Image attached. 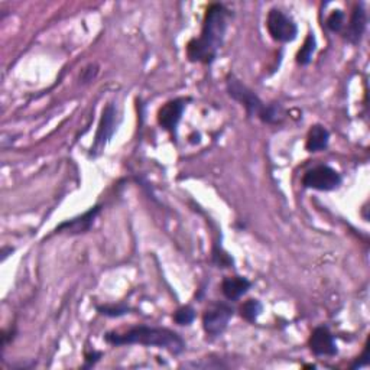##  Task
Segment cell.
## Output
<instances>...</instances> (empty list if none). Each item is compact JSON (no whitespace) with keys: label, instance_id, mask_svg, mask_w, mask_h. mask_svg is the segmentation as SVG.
<instances>
[{"label":"cell","instance_id":"7","mask_svg":"<svg viewBox=\"0 0 370 370\" xmlns=\"http://www.w3.org/2000/svg\"><path fill=\"white\" fill-rule=\"evenodd\" d=\"M232 317H233V308L227 304L211 305L203 316L204 331L210 337L221 336L226 331Z\"/></svg>","mask_w":370,"mask_h":370},{"label":"cell","instance_id":"8","mask_svg":"<svg viewBox=\"0 0 370 370\" xmlns=\"http://www.w3.org/2000/svg\"><path fill=\"white\" fill-rule=\"evenodd\" d=\"M185 106H187L185 98H175V100L165 103L158 111V123L165 131L177 135V126L182 118Z\"/></svg>","mask_w":370,"mask_h":370},{"label":"cell","instance_id":"12","mask_svg":"<svg viewBox=\"0 0 370 370\" xmlns=\"http://www.w3.org/2000/svg\"><path fill=\"white\" fill-rule=\"evenodd\" d=\"M250 287V281L243 276H229L224 278L221 282V292L227 300L237 301L240 296H243L249 291Z\"/></svg>","mask_w":370,"mask_h":370},{"label":"cell","instance_id":"6","mask_svg":"<svg viewBox=\"0 0 370 370\" xmlns=\"http://www.w3.org/2000/svg\"><path fill=\"white\" fill-rule=\"evenodd\" d=\"M118 129V110L115 105L110 103L106 106L103 110V115L97 127V133L94 138V144L91 145V155L97 156L98 153H102L106 145L110 142Z\"/></svg>","mask_w":370,"mask_h":370},{"label":"cell","instance_id":"3","mask_svg":"<svg viewBox=\"0 0 370 370\" xmlns=\"http://www.w3.org/2000/svg\"><path fill=\"white\" fill-rule=\"evenodd\" d=\"M227 90H229L230 97H233L236 102L246 109L249 116H258L261 120H263L268 105H265L243 83L236 77H232L227 81Z\"/></svg>","mask_w":370,"mask_h":370},{"label":"cell","instance_id":"4","mask_svg":"<svg viewBox=\"0 0 370 370\" xmlns=\"http://www.w3.org/2000/svg\"><path fill=\"white\" fill-rule=\"evenodd\" d=\"M269 35L279 42H292L298 35V26L294 19L281 9H270L266 18Z\"/></svg>","mask_w":370,"mask_h":370},{"label":"cell","instance_id":"17","mask_svg":"<svg viewBox=\"0 0 370 370\" xmlns=\"http://www.w3.org/2000/svg\"><path fill=\"white\" fill-rule=\"evenodd\" d=\"M345 21H346L345 12L334 10L329 17V19H327V28L333 32H340L345 28Z\"/></svg>","mask_w":370,"mask_h":370},{"label":"cell","instance_id":"9","mask_svg":"<svg viewBox=\"0 0 370 370\" xmlns=\"http://www.w3.org/2000/svg\"><path fill=\"white\" fill-rule=\"evenodd\" d=\"M309 350L316 356H336L337 354V345L334 336L330 333L327 327H317V329L311 333L308 340Z\"/></svg>","mask_w":370,"mask_h":370},{"label":"cell","instance_id":"16","mask_svg":"<svg viewBox=\"0 0 370 370\" xmlns=\"http://www.w3.org/2000/svg\"><path fill=\"white\" fill-rule=\"evenodd\" d=\"M173 318L179 325H190L195 320V311L191 307H181L174 312Z\"/></svg>","mask_w":370,"mask_h":370},{"label":"cell","instance_id":"1","mask_svg":"<svg viewBox=\"0 0 370 370\" xmlns=\"http://www.w3.org/2000/svg\"><path fill=\"white\" fill-rule=\"evenodd\" d=\"M230 12L220 3H213L207 8L202 35L194 38L187 45V56L193 63L211 64L223 47L227 32Z\"/></svg>","mask_w":370,"mask_h":370},{"label":"cell","instance_id":"15","mask_svg":"<svg viewBox=\"0 0 370 370\" xmlns=\"http://www.w3.org/2000/svg\"><path fill=\"white\" fill-rule=\"evenodd\" d=\"M314 52H316V38H314V35L309 34L305 38L304 45L301 47V50L298 51V54H296V63L301 64V65L309 64Z\"/></svg>","mask_w":370,"mask_h":370},{"label":"cell","instance_id":"13","mask_svg":"<svg viewBox=\"0 0 370 370\" xmlns=\"http://www.w3.org/2000/svg\"><path fill=\"white\" fill-rule=\"evenodd\" d=\"M329 140L330 132L321 124H314L308 132L305 148L308 152H321L329 146Z\"/></svg>","mask_w":370,"mask_h":370},{"label":"cell","instance_id":"5","mask_svg":"<svg viewBox=\"0 0 370 370\" xmlns=\"http://www.w3.org/2000/svg\"><path fill=\"white\" fill-rule=\"evenodd\" d=\"M303 185L318 191H333L341 185V177L331 166L320 165L307 171L303 177Z\"/></svg>","mask_w":370,"mask_h":370},{"label":"cell","instance_id":"19","mask_svg":"<svg viewBox=\"0 0 370 370\" xmlns=\"http://www.w3.org/2000/svg\"><path fill=\"white\" fill-rule=\"evenodd\" d=\"M97 76V65H89L87 68L83 69V74H81V80L83 83H89V81H93V78Z\"/></svg>","mask_w":370,"mask_h":370},{"label":"cell","instance_id":"10","mask_svg":"<svg viewBox=\"0 0 370 370\" xmlns=\"http://www.w3.org/2000/svg\"><path fill=\"white\" fill-rule=\"evenodd\" d=\"M366 25H367V15L366 10L363 9L362 5H358L354 8L350 21L347 23V30H346V38L351 44H359L363 38V34L366 31Z\"/></svg>","mask_w":370,"mask_h":370},{"label":"cell","instance_id":"11","mask_svg":"<svg viewBox=\"0 0 370 370\" xmlns=\"http://www.w3.org/2000/svg\"><path fill=\"white\" fill-rule=\"evenodd\" d=\"M98 213H100V207H98V206L91 207L87 213H84L83 216L60 224L58 227H56V232L61 233V232L65 230V232L73 233V235H78V233L87 232L90 229V227L93 226V221L97 217Z\"/></svg>","mask_w":370,"mask_h":370},{"label":"cell","instance_id":"2","mask_svg":"<svg viewBox=\"0 0 370 370\" xmlns=\"http://www.w3.org/2000/svg\"><path fill=\"white\" fill-rule=\"evenodd\" d=\"M105 340L113 346L126 345H142L165 349L174 354H179L185 349V341L173 330L158 329V327L138 325L126 331H110L105 336Z\"/></svg>","mask_w":370,"mask_h":370},{"label":"cell","instance_id":"14","mask_svg":"<svg viewBox=\"0 0 370 370\" xmlns=\"http://www.w3.org/2000/svg\"><path fill=\"white\" fill-rule=\"evenodd\" d=\"M262 311H263V305L261 301L249 300L240 307V316L241 318H245L249 323H254L262 314Z\"/></svg>","mask_w":370,"mask_h":370},{"label":"cell","instance_id":"18","mask_svg":"<svg viewBox=\"0 0 370 370\" xmlns=\"http://www.w3.org/2000/svg\"><path fill=\"white\" fill-rule=\"evenodd\" d=\"M97 309L100 311V314L103 316H109V317H120V316H124L127 311H129V308H127L126 305H106V307H97Z\"/></svg>","mask_w":370,"mask_h":370}]
</instances>
